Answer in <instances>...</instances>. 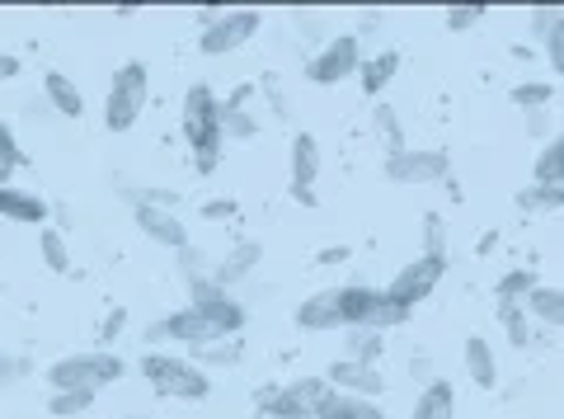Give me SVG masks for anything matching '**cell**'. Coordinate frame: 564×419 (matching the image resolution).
Listing matches in <instances>:
<instances>
[{"instance_id": "5", "label": "cell", "mask_w": 564, "mask_h": 419, "mask_svg": "<svg viewBox=\"0 0 564 419\" xmlns=\"http://www.w3.org/2000/svg\"><path fill=\"white\" fill-rule=\"evenodd\" d=\"M339 292H344V325H348V330H377V335H386V330H400L404 321L414 316V311L400 307L386 288L348 283V288H339Z\"/></svg>"}, {"instance_id": "35", "label": "cell", "mask_w": 564, "mask_h": 419, "mask_svg": "<svg viewBox=\"0 0 564 419\" xmlns=\"http://www.w3.org/2000/svg\"><path fill=\"white\" fill-rule=\"evenodd\" d=\"M564 24V10H555V6H536V10H527V33H532L536 43H545L551 33Z\"/></svg>"}, {"instance_id": "37", "label": "cell", "mask_w": 564, "mask_h": 419, "mask_svg": "<svg viewBox=\"0 0 564 419\" xmlns=\"http://www.w3.org/2000/svg\"><path fill=\"white\" fill-rule=\"evenodd\" d=\"M193 363H240V335L236 340H217V344H207V348H198V354H188Z\"/></svg>"}, {"instance_id": "14", "label": "cell", "mask_w": 564, "mask_h": 419, "mask_svg": "<svg viewBox=\"0 0 564 419\" xmlns=\"http://www.w3.org/2000/svg\"><path fill=\"white\" fill-rule=\"evenodd\" d=\"M132 222H137V232L155 240V246H165V250H184L188 246V226L184 217L174 213V207H132Z\"/></svg>"}, {"instance_id": "4", "label": "cell", "mask_w": 564, "mask_h": 419, "mask_svg": "<svg viewBox=\"0 0 564 419\" xmlns=\"http://www.w3.org/2000/svg\"><path fill=\"white\" fill-rule=\"evenodd\" d=\"M147 104H151V72L141 62L118 66L109 95H104V128L109 132H132L137 118L147 114Z\"/></svg>"}, {"instance_id": "50", "label": "cell", "mask_w": 564, "mask_h": 419, "mask_svg": "<svg viewBox=\"0 0 564 419\" xmlns=\"http://www.w3.org/2000/svg\"><path fill=\"white\" fill-rule=\"evenodd\" d=\"M555 137H564V132H555Z\"/></svg>"}, {"instance_id": "36", "label": "cell", "mask_w": 564, "mask_h": 419, "mask_svg": "<svg viewBox=\"0 0 564 419\" xmlns=\"http://www.w3.org/2000/svg\"><path fill=\"white\" fill-rule=\"evenodd\" d=\"M423 255H443L447 259V222H443V213H423Z\"/></svg>"}, {"instance_id": "19", "label": "cell", "mask_w": 564, "mask_h": 419, "mask_svg": "<svg viewBox=\"0 0 564 419\" xmlns=\"http://www.w3.org/2000/svg\"><path fill=\"white\" fill-rule=\"evenodd\" d=\"M410 419H456V387L447 377H433L429 387L414 396Z\"/></svg>"}, {"instance_id": "10", "label": "cell", "mask_w": 564, "mask_h": 419, "mask_svg": "<svg viewBox=\"0 0 564 419\" xmlns=\"http://www.w3.org/2000/svg\"><path fill=\"white\" fill-rule=\"evenodd\" d=\"M381 170H386V180H391V184H447L452 180L447 151H423V147L391 151Z\"/></svg>"}, {"instance_id": "24", "label": "cell", "mask_w": 564, "mask_h": 419, "mask_svg": "<svg viewBox=\"0 0 564 419\" xmlns=\"http://www.w3.org/2000/svg\"><path fill=\"white\" fill-rule=\"evenodd\" d=\"M541 288L536 269H508L499 283H494V302L499 307H527V297H532Z\"/></svg>"}, {"instance_id": "21", "label": "cell", "mask_w": 564, "mask_h": 419, "mask_svg": "<svg viewBox=\"0 0 564 419\" xmlns=\"http://www.w3.org/2000/svg\"><path fill=\"white\" fill-rule=\"evenodd\" d=\"M43 99H47L62 118H85V95H80V85L70 80L66 72H47V76H43Z\"/></svg>"}, {"instance_id": "30", "label": "cell", "mask_w": 564, "mask_h": 419, "mask_svg": "<svg viewBox=\"0 0 564 419\" xmlns=\"http://www.w3.org/2000/svg\"><path fill=\"white\" fill-rule=\"evenodd\" d=\"M381 348H386V335H377V330H348V354H344V358L367 363V368H377Z\"/></svg>"}, {"instance_id": "32", "label": "cell", "mask_w": 564, "mask_h": 419, "mask_svg": "<svg viewBox=\"0 0 564 419\" xmlns=\"http://www.w3.org/2000/svg\"><path fill=\"white\" fill-rule=\"evenodd\" d=\"M513 203L522 207L527 217H536V213H555V207H560V194H555V189H541V184L527 180V189H518V198H513Z\"/></svg>"}, {"instance_id": "8", "label": "cell", "mask_w": 564, "mask_h": 419, "mask_svg": "<svg viewBox=\"0 0 564 419\" xmlns=\"http://www.w3.org/2000/svg\"><path fill=\"white\" fill-rule=\"evenodd\" d=\"M447 269H452V265H447L443 255H414L410 265H404V269L391 278V283H386V292H391L400 307L414 311L419 302H429V297L437 292V283L447 278Z\"/></svg>"}, {"instance_id": "44", "label": "cell", "mask_w": 564, "mask_h": 419, "mask_svg": "<svg viewBox=\"0 0 564 419\" xmlns=\"http://www.w3.org/2000/svg\"><path fill=\"white\" fill-rule=\"evenodd\" d=\"M263 95H269V99H273V114H278V118H288V114H292V109H288V95H282V85H278L273 76H269V80H263Z\"/></svg>"}, {"instance_id": "41", "label": "cell", "mask_w": 564, "mask_h": 419, "mask_svg": "<svg viewBox=\"0 0 564 419\" xmlns=\"http://www.w3.org/2000/svg\"><path fill=\"white\" fill-rule=\"evenodd\" d=\"M541 47H545V62H551V72H555V76H564V24H560V29H555Z\"/></svg>"}, {"instance_id": "26", "label": "cell", "mask_w": 564, "mask_h": 419, "mask_svg": "<svg viewBox=\"0 0 564 419\" xmlns=\"http://www.w3.org/2000/svg\"><path fill=\"white\" fill-rule=\"evenodd\" d=\"M518 104L522 114H536V109H551L555 104V80H518L513 95H508Z\"/></svg>"}, {"instance_id": "45", "label": "cell", "mask_w": 564, "mask_h": 419, "mask_svg": "<svg viewBox=\"0 0 564 419\" xmlns=\"http://www.w3.org/2000/svg\"><path fill=\"white\" fill-rule=\"evenodd\" d=\"M527 118V132L532 137H551V109H536V114H522Z\"/></svg>"}, {"instance_id": "15", "label": "cell", "mask_w": 564, "mask_h": 419, "mask_svg": "<svg viewBox=\"0 0 564 419\" xmlns=\"http://www.w3.org/2000/svg\"><path fill=\"white\" fill-rule=\"evenodd\" d=\"M325 382H329L334 391L367 396V400H381V391H386L381 368H367V363H352V358H334L329 368H325Z\"/></svg>"}, {"instance_id": "47", "label": "cell", "mask_w": 564, "mask_h": 419, "mask_svg": "<svg viewBox=\"0 0 564 419\" xmlns=\"http://www.w3.org/2000/svg\"><path fill=\"white\" fill-rule=\"evenodd\" d=\"M348 259V246H325L321 250V265H344Z\"/></svg>"}, {"instance_id": "28", "label": "cell", "mask_w": 564, "mask_h": 419, "mask_svg": "<svg viewBox=\"0 0 564 419\" xmlns=\"http://www.w3.org/2000/svg\"><path fill=\"white\" fill-rule=\"evenodd\" d=\"M372 128L381 132V142H386V155L410 147V142H404V123H400V114L391 109V104H381V99L372 104Z\"/></svg>"}, {"instance_id": "23", "label": "cell", "mask_w": 564, "mask_h": 419, "mask_svg": "<svg viewBox=\"0 0 564 419\" xmlns=\"http://www.w3.org/2000/svg\"><path fill=\"white\" fill-rule=\"evenodd\" d=\"M527 311H532L536 325L564 330V288H560V283H541L532 297H527Z\"/></svg>"}, {"instance_id": "33", "label": "cell", "mask_w": 564, "mask_h": 419, "mask_svg": "<svg viewBox=\"0 0 564 419\" xmlns=\"http://www.w3.org/2000/svg\"><path fill=\"white\" fill-rule=\"evenodd\" d=\"M20 165H24V147H20V137H14V128H10V123H0V184H6Z\"/></svg>"}, {"instance_id": "29", "label": "cell", "mask_w": 564, "mask_h": 419, "mask_svg": "<svg viewBox=\"0 0 564 419\" xmlns=\"http://www.w3.org/2000/svg\"><path fill=\"white\" fill-rule=\"evenodd\" d=\"M499 321L508 330V344H513V348H532V340H536L532 311H527V307H499Z\"/></svg>"}, {"instance_id": "27", "label": "cell", "mask_w": 564, "mask_h": 419, "mask_svg": "<svg viewBox=\"0 0 564 419\" xmlns=\"http://www.w3.org/2000/svg\"><path fill=\"white\" fill-rule=\"evenodd\" d=\"M39 255L52 273H66L70 269V246H66V232L62 226H43L39 232Z\"/></svg>"}, {"instance_id": "3", "label": "cell", "mask_w": 564, "mask_h": 419, "mask_svg": "<svg viewBox=\"0 0 564 419\" xmlns=\"http://www.w3.org/2000/svg\"><path fill=\"white\" fill-rule=\"evenodd\" d=\"M128 373L113 348H80V354H62L57 363H47L43 377L52 391H99V387H113Z\"/></svg>"}, {"instance_id": "6", "label": "cell", "mask_w": 564, "mask_h": 419, "mask_svg": "<svg viewBox=\"0 0 564 419\" xmlns=\"http://www.w3.org/2000/svg\"><path fill=\"white\" fill-rule=\"evenodd\" d=\"M329 396V382L325 377H296L288 387H273V391H259V415L269 419H315Z\"/></svg>"}, {"instance_id": "17", "label": "cell", "mask_w": 564, "mask_h": 419, "mask_svg": "<svg viewBox=\"0 0 564 419\" xmlns=\"http://www.w3.org/2000/svg\"><path fill=\"white\" fill-rule=\"evenodd\" d=\"M259 259H263V246H259V240H240V246H236L231 255L212 265V283L231 292V288L240 283V278H250V273L259 269Z\"/></svg>"}, {"instance_id": "42", "label": "cell", "mask_w": 564, "mask_h": 419, "mask_svg": "<svg viewBox=\"0 0 564 419\" xmlns=\"http://www.w3.org/2000/svg\"><path fill=\"white\" fill-rule=\"evenodd\" d=\"M122 325H128V311H122V307H113L109 316H104V325H99V340H104V344H113V340L122 335Z\"/></svg>"}, {"instance_id": "39", "label": "cell", "mask_w": 564, "mask_h": 419, "mask_svg": "<svg viewBox=\"0 0 564 419\" xmlns=\"http://www.w3.org/2000/svg\"><path fill=\"white\" fill-rule=\"evenodd\" d=\"M33 373V363L24 354H10V348H0V387H14V382H24Z\"/></svg>"}, {"instance_id": "48", "label": "cell", "mask_w": 564, "mask_h": 419, "mask_svg": "<svg viewBox=\"0 0 564 419\" xmlns=\"http://www.w3.org/2000/svg\"><path fill=\"white\" fill-rule=\"evenodd\" d=\"M221 14H226V10H217V6H203V10H198V24H203V29H212V24L221 20Z\"/></svg>"}, {"instance_id": "13", "label": "cell", "mask_w": 564, "mask_h": 419, "mask_svg": "<svg viewBox=\"0 0 564 419\" xmlns=\"http://www.w3.org/2000/svg\"><path fill=\"white\" fill-rule=\"evenodd\" d=\"M296 330L306 335H329V330H348L344 325V292L339 288H321L296 307Z\"/></svg>"}, {"instance_id": "31", "label": "cell", "mask_w": 564, "mask_h": 419, "mask_svg": "<svg viewBox=\"0 0 564 419\" xmlns=\"http://www.w3.org/2000/svg\"><path fill=\"white\" fill-rule=\"evenodd\" d=\"M221 128H226V142H250V137H259V118L250 109L221 104Z\"/></svg>"}, {"instance_id": "1", "label": "cell", "mask_w": 564, "mask_h": 419, "mask_svg": "<svg viewBox=\"0 0 564 419\" xmlns=\"http://www.w3.org/2000/svg\"><path fill=\"white\" fill-rule=\"evenodd\" d=\"M184 142L193 151V165L203 174L217 170L221 147H226V128H221V99L212 85H188L184 95Z\"/></svg>"}, {"instance_id": "9", "label": "cell", "mask_w": 564, "mask_h": 419, "mask_svg": "<svg viewBox=\"0 0 564 419\" xmlns=\"http://www.w3.org/2000/svg\"><path fill=\"white\" fill-rule=\"evenodd\" d=\"M188 307H198L203 321L217 330L221 340H236L240 330H245V307H240V297H231L226 288H217L212 278H198V283H188Z\"/></svg>"}, {"instance_id": "7", "label": "cell", "mask_w": 564, "mask_h": 419, "mask_svg": "<svg viewBox=\"0 0 564 419\" xmlns=\"http://www.w3.org/2000/svg\"><path fill=\"white\" fill-rule=\"evenodd\" d=\"M358 72H362V43H358V33H334V39L306 62V80L311 85L358 80Z\"/></svg>"}, {"instance_id": "22", "label": "cell", "mask_w": 564, "mask_h": 419, "mask_svg": "<svg viewBox=\"0 0 564 419\" xmlns=\"http://www.w3.org/2000/svg\"><path fill=\"white\" fill-rule=\"evenodd\" d=\"M315 419H386V410L377 406V400H367V396H348V391H334L325 396V406Z\"/></svg>"}, {"instance_id": "18", "label": "cell", "mask_w": 564, "mask_h": 419, "mask_svg": "<svg viewBox=\"0 0 564 419\" xmlns=\"http://www.w3.org/2000/svg\"><path fill=\"white\" fill-rule=\"evenodd\" d=\"M462 363H466V377H470L480 391L499 387V354H494V344H489L485 335H470V340H466Z\"/></svg>"}, {"instance_id": "49", "label": "cell", "mask_w": 564, "mask_h": 419, "mask_svg": "<svg viewBox=\"0 0 564 419\" xmlns=\"http://www.w3.org/2000/svg\"><path fill=\"white\" fill-rule=\"evenodd\" d=\"M555 194H560V207H564V189H555Z\"/></svg>"}, {"instance_id": "12", "label": "cell", "mask_w": 564, "mask_h": 419, "mask_svg": "<svg viewBox=\"0 0 564 419\" xmlns=\"http://www.w3.org/2000/svg\"><path fill=\"white\" fill-rule=\"evenodd\" d=\"M288 174H292V198L315 207V180H321V137L296 132L288 147Z\"/></svg>"}, {"instance_id": "46", "label": "cell", "mask_w": 564, "mask_h": 419, "mask_svg": "<svg viewBox=\"0 0 564 419\" xmlns=\"http://www.w3.org/2000/svg\"><path fill=\"white\" fill-rule=\"evenodd\" d=\"M20 72H24V66H20V57H14V52H0V85H6V80H14Z\"/></svg>"}, {"instance_id": "25", "label": "cell", "mask_w": 564, "mask_h": 419, "mask_svg": "<svg viewBox=\"0 0 564 419\" xmlns=\"http://www.w3.org/2000/svg\"><path fill=\"white\" fill-rule=\"evenodd\" d=\"M532 184H541V189H564V137H551V142L536 151V161H532Z\"/></svg>"}, {"instance_id": "11", "label": "cell", "mask_w": 564, "mask_h": 419, "mask_svg": "<svg viewBox=\"0 0 564 419\" xmlns=\"http://www.w3.org/2000/svg\"><path fill=\"white\" fill-rule=\"evenodd\" d=\"M259 29H263L259 10H226L217 24L198 33V52H203V57H231V52L250 43Z\"/></svg>"}, {"instance_id": "16", "label": "cell", "mask_w": 564, "mask_h": 419, "mask_svg": "<svg viewBox=\"0 0 564 419\" xmlns=\"http://www.w3.org/2000/svg\"><path fill=\"white\" fill-rule=\"evenodd\" d=\"M0 217L6 222H20V226H47L52 217V203L43 194H33V189H20V184H0Z\"/></svg>"}, {"instance_id": "20", "label": "cell", "mask_w": 564, "mask_h": 419, "mask_svg": "<svg viewBox=\"0 0 564 419\" xmlns=\"http://www.w3.org/2000/svg\"><path fill=\"white\" fill-rule=\"evenodd\" d=\"M395 72H400V52H395V47L377 52V57H362V72H358L362 95H367V99H381V95H386V85L395 80Z\"/></svg>"}, {"instance_id": "2", "label": "cell", "mask_w": 564, "mask_h": 419, "mask_svg": "<svg viewBox=\"0 0 564 419\" xmlns=\"http://www.w3.org/2000/svg\"><path fill=\"white\" fill-rule=\"evenodd\" d=\"M137 373L147 377V387L155 396L170 400H207L212 396V377L203 363H193L188 354H170V348H147L137 363Z\"/></svg>"}, {"instance_id": "40", "label": "cell", "mask_w": 564, "mask_h": 419, "mask_svg": "<svg viewBox=\"0 0 564 419\" xmlns=\"http://www.w3.org/2000/svg\"><path fill=\"white\" fill-rule=\"evenodd\" d=\"M180 273L188 278V283H198V278H212V259H207L198 246H184V250H180Z\"/></svg>"}, {"instance_id": "38", "label": "cell", "mask_w": 564, "mask_h": 419, "mask_svg": "<svg viewBox=\"0 0 564 419\" xmlns=\"http://www.w3.org/2000/svg\"><path fill=\"white\" fill-rule=\"evenodd\" d=\"M443 24H447L452 33H470V29H480V24H485V6H452V10L443 14Z\"/></svg>"}, {"instance_id": "43", "label": "cell", "mask_w": 564, "mask_h": 419, "mask_svg": "<svg viewBox=\"0 0 564 419\" xmlns=\"http://www.w3.org/2000/svg\"><path fill=\"white\" fill-rule=\"evenodd\" d=\"M203 217H207V222H226V217H236V198H212V203H203Z\"/></svg>"}, {"instance_id": "34", "label": "cell", "mask_w": 564, "mask_h": 419, "mask_svg": "<svg viewBox=\"0 0 564 419\" xmlns=\"http://www.w3.org/2000/svg\"><path fill=\"white\" fill-rule=\"evenodd\" d=\"M95 406V391H52L47 400V410L57 415V419H70V415H85Z\"/></svg>"}]
</instances>
